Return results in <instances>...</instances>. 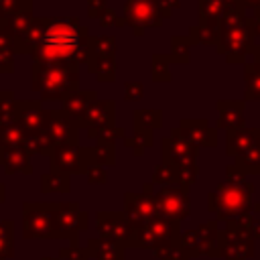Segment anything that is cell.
<instances>
[{"instance_id": "6da1fadb", "label": "cell", "mask_w": 260, "mask_h": 260, "mask_svg": "<svg viewBox=\"0 0 260 260\" xmlns=\"http://www.w3.org/2000/svg\"><path fill=\"white\" fill-rule=\"evenodd\" d=\"M85 28L67 20H47L41 41L32 47L37 63H63L75 65L81 59V51H87Z\"/></svg>"}, {"instance_id": "7a4b0ae2", "label": "cell", "mask_w": 260, "mask_h": 260, "mask_svg": "<svg viewBox=\"0 0 260 260\" xmlns=\"http://www.w3.org/2000/svg\"><path fill=\"white\" fill-rule=\"evenodd\" d=\"M32 87L45 98V100H61L69 98L77 83V69L75 65H63V63H37L32 73Z\"/></svg>"}, {"instance_id": "3957f363", "label": "cell", "mask_w": 260, "mask_h": 260, "mask_svg": "<svg viewBox=\"0 0 260 260\" xmlns=\"http://www.w3.org/2000/svg\"><path fill=\"white\" fill-rule=\"evenodd\" d=\"M254 47H256V35L250 16L240 24L219 26V39L215 49L219 55L225 57L228 63H244L246 57L252 55Z\"/></svg>"}, {"instance_id": "277c9868", "label": "cell", "mask_w": 260, "mask_h": 260, "mask_svg": "<svg viewBox=\"0 0 260 260\" xmlns=\"http://www.w3.org/2000/svg\"><path fill=\"white\" fill-rule=\"evenodd\" d=\"M173 6H179V0H128L126 16L132 22L156 26L165 16L171 14Z\"/></svg>"}, {"instance_id": "5b68a950", "label": "cell", "mask_w": 260, "mask_h": 260, "mask_svg": "<svg viewBox=\"0 0 260 260\" xmlns=\"http://www.w3.org/2000/svg\"><path fill=\"white\" fill-rule=\"evenodd\" d=\"M55 203H26L24 205V238H55L53 230Z\"/></svg>"}, {"instance_id": "8992f818", "label": "cell", "mask_w": 260, "mask_h": 260, "mask_svg": "<svg viewBox=\"0 0 260 260\" xmlns=\"http://www.w3.org/2000/svg\"><path fill=\"white\" fill-rule=\"evenodd\" d=\"M98 230L102 234V240H110L116 244H130L132 228L124 213H100L98 217Z\"/></svg>"}, {"instance_id": "52a82bcc", "label": "cell", "mask_w": 260, "mask_h": 260, "mask_svg": "<svg viewBox=\"0 0 260 260\" xmlns=\"http://www.w3.org/2000/svg\"><path fill=\"white\" fill-rule=\"evenodd\" d=\"M81 217H85L83 213H79L75 203H55V211H53V230H55V238H59V234H75L79 228H85V221H81Z\"/></svg>"}, {"instance_id": "ba28073f", "label": "cell", "mask_w": 260, "mask_h": 260, "mask_svg": "<svg viewBox=\"0 0 260 260\" xmlns=\"http://www.w3.org/2000/svg\"><path fill=\"white\" fill-rule=\"evenodd\" d=\"M156 211V203L146 195H128L126 197V219L132 230L148 223Z\"/></svg>"}, {"instance_id": "9c48e42d", "label": "cell", "mask_w": 260, "mask_h": 260, "mask_svg": "<svg viewBox=\"0 0 260 260\" xmlns=\"http://www.w3.org/2000/svg\"><path fill=\"white\" fill-rule=\"evenodd\" d=\"M195 144L189 142L179 130H175L173 136L165 140V156L171 160V165H191L195 158Z\"/></svg>"}, {"instance_id": "30bf717a", "label": "cell", "mask_w": 260, "mask_h": 260, "mask_svg": "<svg viewBox=\"0 0 260 260\" xmlns=\"http://www.w3.org/2000/svg\"><path fill=\"white\" fill-rule=\"evenodd\" d=\"M83 156L79 152V148L75 146V142H67V144H59L55 148L53 154V167L55 171L67 175V173H81L83 171Z\"/></svg>"}, {"instance_id": "8fae6325", "label": "cell", "mask_w": 260, "mask_h": 260, "mask_svg": "<svg viewBox=\"0 0 260 260\" xmlns=\"http://www.w3.org/2000/svg\"><path fill=\"white\" fill-rule=\"evenodd\" d=\"M244 108H246L244 100H219L217 102V110H219L217 128H223V130L244 128V122H246Z\"/></svg>"}, {"instance_id": "7c38bea8", "label": "cell", "mask_w": 260, "mask_h": 260, "mask_svg": "<svg viewBox=\"0 0 260 260\" xmlns=\"http://www.w3.org/2000/svg\"><path fill=\"white\" fill-rule=\"evenodd\" d=\"M177 130L195 146H215L217 142L215 130L209 128L207 120H183L181 128Z\"/></svg>"}, {"instance_id": "4fadbf2b", "label": "cell", "mask_w": 260, "mask_h": 260, "mask_svg": "<svg viewBox=\"0 0 260 260\" xmlns=\"http://www.w3.org/2000/svg\"><path fill=\"white\" fill-rule=\"evenodd\" d=\"M260 140V130H228V154H244L252 144Z\"/></svg>"}, {"instance_id": "5bb4252c", "label": "cell", "mask_w": 260, "mask_h": 260, "mask_svg": "<svg viewBox=\"0 0 260 260\" xmlns=\"http://www.w3.org/2000/svg\"><path fill=\"white\" fill-rule=\"evenodd\" d=\"M236 0H199V24H213L219 26L223 12Z\"/></svg>"}, {"instance_id": "9a60e30c", "label": "cell", "mask_w": 260, "mask_h": 260, "mask_svg": "<svg viewBox=\"0 0 260 260\" xmlns=\"http://www.w3.org/2000/svg\"><path fill=\"white\" fill-rule=\"evenodd\" d=\"M2 154H0V165L6 169V173H14V171H24L28 173V154L22 146H0Z\"/></svg>"}, {"instance_id": "2e32d148", "label": "cell", "mask_w": 260, "mask_h": 260, "mask_svg": "<svg viewBox=\"0 0 260 260\" xmlns=\"http://www.w3.org/2000/svg\"><path fill=\"white\" fill-rule=\"evenodd\" d=\"M156 207L165 213V215H183L185 207H187V199L183 193L173 191V189H165L158 193L156 199Z\"/></svg>"}, {"instance_id": "e0dca14e", "label": "cell", "mask_w": 260, "mask_h": 260, "mask_svg": "<svg viewBox=\"0 0 260 260\" xmlns=\"http://www.w3.org/2000/svg\"><path fill=\"white\" fill-rule=\"evenodd\" d=\"M244 81H246L244 102L260 100V63L252 61V63L246 65V69H244Z\"/></svg>"}, {"instance_id": "ac0fdd59", "label": "cell", "mask_w": 260, "mask_h": 260, "mask_svg": "<svg viewBox=\"0 0 260 260\" xmlns=\"http://www.w3.org/2000/svg\"><path fill=\"white\" fill-rule=\"evenodd\" d=\"M89 248L95 252H91L98 260H122V246L116 244V242H110V240H93L89 242Z\"/></svg>"}, {"instance_id": "d6986e66", "label": "cell", "mask_w": 260, "mask_h": 260, "mask_svg": "<svg viewBox=\"0 0 260 260\" xmlns=\"http://www.w3.org/2000/svg\"><path fill=\"white\" fill-rule=\"evenodd\" d=\"M217 39H219V26H213V24H197V26H191L189 30L191 43L217 45Z\"/></svg>"}, {"instance_id": "ffe728a7", "label": "cell", "mask_w": 260, "mask_h": 260, "mask_svg": "<svg viewBox=\"0 0 260 260\" xmlns=\"http://www.w3.org/2000/svg\"><path fill=\"white\" fill-rule=\"evenodd\" d=\"M112 114H114V104L112 102H100L93 108H89L85 112L87 122L93 126H104L108 122H112Z\"/></svg>"}, {"instance_id": "44dd1931", "label": "cell", "mask_w": 260, "mask_h": 260, "mask_svg": "<svg viewBox=\"0 0 260 260\" xmlns=\"http://www.w3.org/2000/svg\"><path fill=\"white\" fill-rule=\"evenodd\" d=\"M93 102V93L87 91V93H77V95H69L67 102H65V114L69 116H79V114H85L89 110V104Z\"/></svg>"}, {"instance_id": "7402d4cb", "label": "cell", "mask_w": 260, "mask_h": 260, "mask_svg": "<svg viewBox=\"0 0 260 260\" xmlns=\"http://www.w3.org/2000/svg\"><path fill=\"white\" fill-rule=\"evenodd\" d=\"M43 191L45 193H65L69 191V179L67 175L59 173V171H53L51 175H45L43 177Z\"/></svg>"}, {"instance_id": "603a6c76", "label": "cell", "mask_w": 260, "mask_h": 260, "mask_svg": "<svg viewBox=\"0 0 260 260\" xmlns=\"http://www.w3.org/2000/svg\"><path fill=\"white\" fill-rule=\"evenodd\" d=\"M12 256V223L0 221V260Z\"/></svg>"}, {"instance_id": "cb8c5ba5", "label": "cell", "mask_w": 260, "mask_h": 260, "mask_svg": "<svg viewBox=\"0 0 260 260\" xmlns=\"http://www.w3.org/2000/svg\"><path fill=\"white\" fill-rule=\"evenodd\" d=\"M189 47H191V41H189V39H185V37H175V39H173V59L179 61V63L189 61Z\"/></svg>"}, {"instance_id": "d4e9b609", "label": "cell", "mask_w": 260, "mask_h": 260, "mask_svg": "<svg viewBox=\"0 0 260 260\" xmlns=\"http://www.w3.org/2000/svg\"><path fill=\"white\" fill-rule=\"evenodd\" d=\"M140 120H144V126H146V130H150L152 126H158L160 124V112H156V110H140V112H136V122H140Z\"/></svg>"}, {"instance_id": "484cf974", "label": "cell", "mask_w": 260, "mask_h": 260, "mask_svg": "<svg viewBox=\"0 0 260 260\" xmlns=\"http://www.w3.org/2000/svg\"><path fill=\"white\" fill-rule=\"evenodd\" d=\"M167 57H160V55H156L154 57V67H152V75L156 77L158 75V71H162V77H165V81L171 77V73H169V67H167Z\"/></svg>"}, {"instance_id": "4316f807", "label": "cell", "mask_w": 260, "mask_h": 260, "mask_svg": "<svg viewBox=\"0 0 260 260\" xmlns=\"http://www.w3.org/2000/svg\"><path fill=\"white\" fill-rule=\"evenodd\" d=\"M140 98H142V85H140V83L130 81V83L126 85V100L136 102V100H140Z\"/></svg>"}, {"instance_id": "83f0119b", "label": "cell", "mask_w": 260, "mask_h": 260, "mask_svg": "<svg viewBox=\"0 0 260 260\" xmlns=\"http://www.w3.org/2000/svg\"><path fill=\"white\" fill-rule=\"evenodd\" d=\"M252 28H254V35L260 37V8L254 10V16H252Z\"/></svg>"}, {"instance_id": "f1b7e54d", "label": "cell", "mask_w": 260, "mask_h": 260, "mask_svg": "<svg viewBox=\"0 0 260 260\" xmlns=\"http://www.w3.org/2000/svg\"><path fill=\"white\" fill-rule=\"evenodd\" d=\"M244 8H252V10H256V8H260V0H238Z\"/></svg>"}, {"instance_id": "f546056e", "label": "cell", "mask_w": 260, "mask_h": 260, "mask_svg": "<svg viewBox=\"0 0 260 260\" xmlns=\"http://www.w3.org/2000/svg\"><path fill=\"white\" fill-rule=\"evenodd\" d=\"M252 57H254V61H256V63H260V45H256V47H254Z\"/></svg>"}]
</instances>
